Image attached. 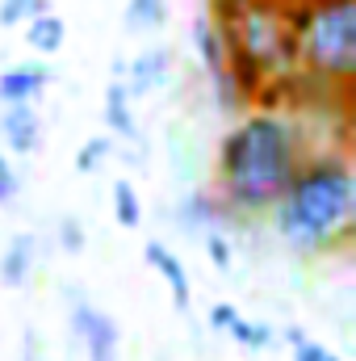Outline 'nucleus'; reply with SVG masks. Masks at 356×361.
<instances>
[{
  "label": "nucleus",
  "mask_w": 356,
  "mask_h": 361,
  "mask_svg": "<svg viewBox=\"0 0 356 361\" xmlns=\"http://www.w3.org/2000/svg\"><path fill=\"white\" fill-rule=\"evenodd\" d=\"M0 135H4V143H8L17 156L38 152V143H42V118H38L34 101H13V105L0 114Z\"/></svg>",
  "instance_id": "nucleus-6"
},
{
  "label": "nucleus",
  "mask_w": 356,
  "mask_h": 361,
  "mask_svg": "<svg viewBox=\"0 0 356 361\" xmlns=\"http://www.w3.org/2000/svg\"><path fill=\"white\" fill-rule=\"evenodd\" d=\"M168 68H172V51L168 47H147L143 55H134V63H126V89H130V97L164 85Z\"/></svg>",
  "instance_id": "nucleus-7"
},
{
  "label": "nucleus",
  "mask_w": 356,
  "mask_h": 361,
  "mask_svg": "<svg viewBox=\"0 0 356 361\" xmlns=\"http://www.w3.org/2000/svg\"><path fill=\"white\" fill-rule=\"evenodd\" d=\"M109 156H113V143H109L105 135H96V139H89V143L76 152V173H96Z\"/></svg>",
  "instance_id": "nucleus-18"
},
{
  "label": "nucleus",
  "mask_w": 356,
  "mask_h": 361,
  "mask_svg": "<svg viewBox=\"0 0 356 361\" xmlns=\"http://www.w3.org/2000/svg\"><path fill=\"white\" fill-rule=\"evenodd\" d=\"M46 8H51V0H0V25L13 30V25H21V21H30L34 13H46Z\"/></svg>",
  "instance_id": "nucleus-16"
},
{
  "label": "nucleus",
  "mask_w": 356,
  "mask_h": 361,
  "mask_svg": "<svg viewBox=\"0 0 356 361\" xmlns=\"http://www.w3.org/2000/svg\"><path fill=\"white\" fill-rule=\"evenodd\" d=\"M298 59L331 80L348 85L356 76V0H310L298 8Z\"/></svg>",
  "instance_id": "nucleus-3"
},
{
  "label": "nucleus",
  "mask_w": 356,
  "mask_h": 361,
  "mask_svg": "<svg viewBox=\"0 0 356 361\" xmlns=\"http://www.w3.org/2000/svg\"><path fill=\"white\" fill-rule=\"evenodd\" d=\"M218 173L235 210H268L298 173V135L276 114L243 118L218 147Z\"/></svg>",
  "instance_id": "nucleus-1"
},
{
  "label": "nucleus",
  "mask_w": 356,
  "mask_h": 361,
  "mask_svg": "<svg viewBox=\"0 0 356 361\" xmlns=\"http://www.w3.org/2000/svg\"><path fill=\"white\" fill-rule=\"evenodd\" d=\"M239 345H248V349H268V324H252V319H243V315H235V324L227 328Z\"/></svg>",
  "instance_id": "nucleus-19"
},
{
  "label": "nucleus",
  "mask_w": 356,
  "mask_h": 361,
  "mask_svg": "<svg viewBox=\"0 0 356 361\" xmlns=\"http://www.w3.org/2000/svg\"><path fill=\"white\" fill-rule=\"evenodd\" d=\"M63 38H68V25H63V17L59 13H34L30 21H25V42L38 51V55H55L59 47H63Z\"/></svg>",
  "instance_id": "nucleus-11"
},
{
  "label": "nucleus",
  "mask_w": 356,
  "mask_h": 361,
  "mask_svg": "<svg viewBox=\"0 0 356 361\" xmlns=\"http://www.w3.org/2000/svg\"><path fill=\"white\" fill-rule=\"evenodd\" d=\"M105 126L122 139H139V126H134V114H130V89H126L122 76L109 80V89H105Z\"/></svg>",
  "instance_id": "nucleus-10"
},
{
  "label": "nucleus",
  "mask_w": 356,
  "mask_h": 361,
  "mask_svg": "<svg viewBox=\"0 0 356 361\" xmlns=\"http://www.w3.org/2000/svg\"><path fill=\"white\" fill-rule=\"evenodd\" d=\"M30 269H34V235H13L0 257V281L17 290L30 281Z\"/></svg>",
  "instance_id": "nucleus-12"
},
{
  "label": "nucleus",
  "mask_w": 356,
  "mask_h": 361,
  "mask_svg": "<svg viewBox=\"0 0 356 361\" xmlns=\"http://www.w3.org/2000/svg\"><path fill=\"white\" fill-rule=\"evenodd\" d=\"M51 85V68L42 63H17L0 76V101L13 105V101H34L38 92Z\"/></svg>",
  "instance_id": "nucleus-9"
},
{
  "label": "nucleus",
  "mask_w": 356,
  "mask_h": 361,
  "mask_svg": "<svg viewBox=\"0 0 356 361\" xmlns=\"http://www.w3.org/2000/svg\"><path fill=\"white\" fill-rule=\"evenodd\" d=\"M143 257H147V265L160 273L164 281H168V290H172V302H177V311H189V269L180 265V257L168 248V244H160V240H151L147 248H143Z\"/></svg>",
  "instance_id": "nucleus-8"
},
{
  "label": "nucleus",
  "mask_w": 356,
  "mask_h": 361,
  "mask_svg": "<svg viewBox=\"0 0 356 361\" xmlns=\"http://www.w3.org/2000/svg\"><path fill=\"white\" fill-rule=\"evenodd\" d=\"M356 214V180L352 169L336 156L310 160L306 169H298L289 189L276 197V231L306 248L319 252L336 240H344L352 231Z\"/></svg>",
  "instance_id": "nucleus-2"
},
{
  "label": "nucleus",
  "mask_w": 356,
  "mask_h": 361,
  "mask_svg": "<svg viewBox=\"0 0 356 361\" xmlns=\"http://www.w3.org/2000/svg\"><path fill=\"white\" fill-rule=\"evenodd\" d=\"M21 361H46V353H42V332L38 328H25L21 332Z\"/></svg>",
  "instance_id": "nucleus-22"
},
{
  "label": "nucleus",
  "mask_w": 356,
  "mask_h": 361,
  "mask_svg": "<svg viewBox=\"0 0 356 361\" xmlns=\"http://www.w3.org/2000/svg\"><path fill=\"white\" fill-rule=\"evenodd\" d=\"M302 336H306V332H302V328H285V341H289V345H298V341H302Z\"/></svg>",
  "instance_id": "nucleus-25"
},
{
  "label": "nucleus",
  "mask_w": 356,
  "mask_h": 361,
  "mask_svg": "<svg viewBox=\"0 0 356 361\" xmlns=\"http://www.w3.org/2000/svg\"><path fill=\"white\" fill-rule=\"evenodd\" d=\"M17 189H21V177L13 173V164H8V160H4V152H0V202H8Z\"/></svg>",
  "instance_id": "nucleus-23"
},
{
  "label": "nucleus",
  "mask_w": 356,
  "mask_h": 361,
  "mask_svg": "<svg viewBox=\"0 0 356 361\" xmlns=\"http://www.w3.org/2000/svg\"><path fill=\"white\" fill-rule=\"evenodd\" d=\"M72 324L89 349V361H117V345H122V332L113 324V315H105L101 307H92L84 298H76L72 307Z\"/></svg>",
  "instance_id": "nucleus-5"
},
{
  "label": "nucleus",
  "mask_w": 356,
  "mask_h": 361,
  "mask_svg": "<svg viewBox=\"0 0 356 361\" xmlns=\"http://www.w3.org/2000/svg\"><path fill=\"white\" fill-rule=\"evenodd\" d=\"M113 214H117L122 227H139L143 223V202H139L130 180H113Z\"/></svg>",
  "instance_id": "nucleus-15"
},
{
  "label": "nucleus",
  "mask_w": 356,
  "mask_h": 361,
  "mask_svg": "<svg viewBox=\"0 0 356 361\" xmlns=\"http://www.w3.org/2000/svg\"><path fill=\"white\" fill-rule=\"evenodd\" d=\"M235 315H239V311H235L231 302H214V311H210V324H214L218 332H227V328L235 324Z\"/></svg>",
  "instance_id": "nucleus-24"
},
{
  "label": "nucleus",
  "mask_w": 356,
  "mask_h": 361,
  "mask_svg": "<svg viewBox=\"0 0 356 361\" xmlns=\"http://www.w3.org/2000/svg\"><path fill=\"white\" fill-rule=\"evenodd\" d=\"M218 8H227L218 17L227 51L252 59L265 76H289V68L298 63V34L289 25V13L272 8L268 0H239Z\"/></svg>",
  "instance_id": "nucleus-4"
},
{
  "label": "nucleus",
  "mask_w": 356,
  "mask_h": 361,
  "mask_svg": "<svg viewBox=\"0 0 356 361\" xmlns=\"http://www.w3.org/2000/svg\"><path fill=\"white\" fill-rule=\"evenodd\" d=\"M218 4H239V0H218Z\"/></svg>",
  "instance_id": "nucleus-26"
},
{
  "label": "nucleus",
  "mask_w": 356,
  "mask_h": 361,
  "mask_svg": "<svg viewBox=\"0 0 356 361\" xmlns=\"http://www.w3.org/2000/svg\"><path fill=\"white\" fill-rule=\"evenodd\" d=\"M180 223H184L189 231H205V227H214V223H218V206H214V197H205V193H189L184 206H180Z\"/></svg>",
  "instance_id": "nucleus-14"
},
{
  "label": "nucleus",
  "mask_w": 356,
  "mask_h": 361,
  "mask_svg": "<svg viewBox=\"0 0 356 361\" xmlns=\"http://www.w3.org/2000/svg\"><path fill=\"white\" fill-rule=\"evenodd\" d=\"M168 21V0H126V30L147 34Z\"/></svg>",
  "instance_id": "nucleus-13"
},
{
  "label": "nucleus",
  "mask_w": 356,
  "mask_h": 361,
  "mask_svg": "<svg viewBox=\"0 0 356 361\" xmlns=\"http://www.w3.org/2000/svg\"><path fill=\"white\" fill-rule=\"evenodd\" d=\"M293 361H340V357H336L331 349H323L319 341H306V336H302V341L293 345Z\"/></svg>",
  "instance_id": "nucleus-21"
},
{
  "label": "nucleus",
  "mask_w": 356,
  "mask_h": 361,
  "mask_svg": "<svg viewBox=\"0 0 356 361\" xmlns=\"http://www.w3.org/2000/svg\"><path fill=\"white\" fill-rule=\"evenodd\" d=\"M205 252H210V261H214V269H231V244H227V235H218V231H210L205 235Z\"/></svg>",
  "instance_id": "nucleus-20"
},
{
  "label": "nucleus",
  "mask_w": 356,
  "mask_h": 361,
  "mask_svg": "<svg viewBox=\"0 0 356 361\" xmlns=\"http://www.w3.org/2000/svg\"><path fill=\"white\" fill-rule=\"evenodd\" d=\"M55 235H59V248L72 252V257H80V252L89 248V235H84V227H80L76 214H63V219L55 223Z\"/></svg>",
  "instance_id": "nucleus-17"
}]
</instances>
